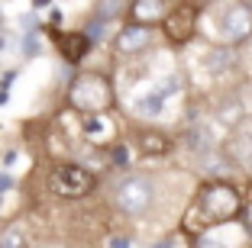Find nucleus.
<instances>
[{"label": "nucleus", "instance_id": "1a4fd4ad", "mask_svg": "<svg viewBox=\"0 0 252 248\" xmlns=\"http://www.w3.org/2000/svg\"><path fill=\"white\" fill-rule=\"evenodd\" d=\"M226 155H230L243 171L252 174V132H239V136H233V139L226 142Z\"/></svg>", "mask_w": 252, "mask_h": 248}, {"label": "nucleus", "instance_id": "6e6552de", "mask_svg": "<svg viewBox=\"0 0 252 248\" xmlns=\"http://www.w3.org/2000/svg\"><path fill=\"white\" fill-rule=\"evenodd\" d=\"M129 13H133L136 26H152V23H165L168 7L158 0H136V3H129Z\"/></svg>", "mask_w": 252, "mask_h": 248}, {"label": "nucleus", "instance_id": "6ab92c4d", "mask_svg": "<svg viewBox=\"0 0 252 248\" xmlns=\"http://www.w3.org/2000/svg\"><path fill=\"white\" fill-rule=\"evenodd\" d=\"M13 187V181H10V174H0V190H10Z\"/></svg>", "mask_w": 252, "mask_h": 248}, {"label": "nucleus", "instance_id": "9b49d317", "mask_svg": "<svg viewBox=\"0 0 252 248\" xmlns=\"http://www.w3.org/2000/svg\"><path fill=\"white\" fill-rule=\"evenodd\" d=\"M62 52H65V58L68 61H81L84 55H88L91 49V39L84 36V32H71V36H65V42H59Z\"/></svg>", "mask_w": 252, "mask_h": 248}, {"label": "nucleus", "instance_id": "9d476101", "mask_svg": "<svg viewBox=\"0 0 252 248\" xmlns=\"http://www.w3.org/2000/svg\"><path fill=\"white\" fill-rule=\"evenodd\" d=\"M233 65H236L233 45H214V49H207V55H204V68H207V71H214V74L230 71Z\"/></svg>", "mask_w": 252, "mask_h": 248}, {"label": "nucleus", "instance_id": "ddd939ff", "mask_svg": "<svg viewBox=\"0 0 252 248\" xmlns=\"http://www.w3.org/2000/svg\"><path fill=\"white\" fill-rule=\"evenodd\" d=\"M162 107H165V94H162V87L149 90V94L139 100V110H142V113H149V116H156V113H158Z\"/></svg>", "mask_w": 252, "mask_h": 248}, {"label": "nucleus", "instance_id": "2eb2a0df", "mask_svg": "<svg viewBox=\"0 0 252 248\" xmlns=\"http://www.w3.org/2000/svg\"><path fill=\"white\" fill-rule=\"evenodd\" d=\"M23 229L20 226H10L7 232H3V239H0V248H23Z\"/></svg>", "mask_w": 252, "mask_h": 248}, {"label": "nucleus", "instance_id": "f257e3e1", "mask_svg": "<svg viewBox=\"0 0 252 248\" xmlns=\"http://www.w3.org/2000/svg\"><path fill=\"white\" fill-rule=\"evenodd\" d=\"M197 210L204 213L207 226H220V222H230L239 216L243 210V200H239V190L230 187L226 181H214L200 190L197 197Z\"/></svg>", "mask_w": 252, "mask_h": 248}, {"label": "nucleus", "instance_id": "20e7f679", "mask_svg": "<svg viewBox=\"0 0 252 248\" xmlns=\"http://www.w3.org/2000/svg\"><path fill=\"white\" fill-rule=\"evenodd\" d=\"M152 200H156V187H152L149 177L133 174V177H126V181H120V187H117L120 213H126V216H142V213L152 210Z\"/></svg>", "mask_w": 252, "mask_h": 248}, {"label": "nucleus", "instance_id": "f03ea898", "mask_svg": "<svg viewBox=\"0 0 252 248\" xmlns=\"http://www.w3.org/2000/svg\"><path fill=\"white\" fill-rule=\"evenodd\" d=\"M113 103V87L104 74H81V78L71 84V107L81 110V113H94V116H104V110Z\"/></svg>", "mask_w": 252, "mask_h": 248}, {"label": "nucleus", "instance_id": "dca6fc26", "mask_svg": "<svg viewBox=\"0 0 252 248\" xmlns=\"http://www.w3.org/2000/svg\"><path fill=\"white\" fill-rule=\"evenodd\" d=\"M107 248H129V239L126 235H113V239H107Z\"/></svg>", "mask_w": 252, "mask_h": 248}, {"label": "nucleus", "instance_id": "a211bd4d", "mask_svg": "<svg viewBox=\"0 0 252 248\" xmlns=\"http://www.w3.org/2000/svg\"><path fill=\"white\" fill-rule=\"evenodd\" d=\"M23 49H26V55H36V52H39V39L36 36H26V45H23Z\"/></svg>", "mask_w": 252, "mask_h": 248}, {"label": "nucleus", "instance_id": "4468645a", "mask_svg": "<svg viewBox=\"0 0 252 248\" xmlns=\"http://www.w3.org/2000/svg\"><path fill=\"white\" fill-rule=\"evenodd\" d=\"M142 148H146V152H168V139H165V136H156V132H146V136H142Z\"/></svg>", "mask_w": 252, "mask_h": 248}, {"label": "nucleus", "instance_id": "f8f14e48", "mask_svg": "<svg viewBox=\"0 0 252 248\" xmlns=\"http://www.w3.org/2000/svg\"><path fill=\"white\" fill-rule=\"evenodd\" d=\"M110 132H113V126H110V119H107V116L84 119V136H88V139H110Z\"/></svg>", "mask_w": 252, "mask_h": 248}, {"label": "nucleus", "instance_id": "aec40b11", "mask_svg": "<svg viewBox=\"0 0 252 248\" xmlns=\"http://www.w3.org/2000/svg\"><path fill=\"white\" fill-rule=\"evenodd\" d=\"M156 248H168V242H162V245H156Z\"/></svg>", "mask_w": 252, "mask_h": 248}, {"label": "nucleus", "instance_id": "423d86ee", "mask_svg": "<svg viewBox=\"0 0 252 248\" xmlns=\"http://www.w3.org/2000/svg\"><path fill=\"white\" fill-rule=\"evenodd\" d=\"M197 10L194 7H175L168 16H165V23H162V29H165V36L171 39L175 45H185L188 39L194 36V23H197Z\"/></svg>", "mask_w": 252, "mask_h": 248}, {"label": "nucleus", "instance_id": "0eeeda50", "mask_svg": "<svg viewBox=\"0 0 252 248\" xmlns=\"http://www.w3.org/2000/svg\"><path fill=\"white\" fill-rule=\"evenodd\" d=\"M149 42H152L149 26H136V23H129V26H123V29L117 32V52H123V55H136V52H142Z\"/></svg>", "mask_w": 252, "mask_h": 248}, {"label": "nucleus", "instance_id": "f3484780", "mask_svg": "<svg viewBox=\"0 0 252 248\" xmlns=\"http://www.w3.org/2000/svg\"><path fill=\"white\" fill-rule=\"evenodd\" d=\"M97 10H100V13H120V10H129V7H126V3H100Z\"/></svg>", "mask_w": 252, "mask_h": 248}, {"label": "nucleus", "instance_id": "39448f33", "mask_svg": "<svg viewBox=\"0 0 252 248\" xmlns=\"http://www.w3.org/2000/svg\"><path fill=\"white\" fill-rule=\"evenodd\" d=\"M220 32L226 45H243L252 39V7L249 3H230L220 16Z\"/></svg>", "mask_w": 252, "mask_h": 248}, {"label": "nucleus", "instance_id": "7ed1b4c3", "mask_svg": "<svg viewBox=\"0 0 252 248\" xmlns=\"http://www.w3.org/2000/svg\"><path fill=\"white\" fill-rule=\"evenodd\" d=\"M97 184L94 171L81 168V165H59V168L49 174V190L62 200H78L84 193H91Z\"/></svg>", "mask_w": 252, "mask_h": 248}]
</instances>
